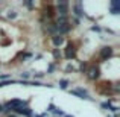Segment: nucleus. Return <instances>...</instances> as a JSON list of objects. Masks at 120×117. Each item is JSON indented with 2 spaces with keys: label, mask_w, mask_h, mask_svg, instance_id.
Wrapping results in <instances>:
<instances>
[{
  "label": "nucleus",
  "mask_w": 120,
  "mask_h": 117,
  "mask_svg": "<svg viewBox=\"0 0 120 117\" xmlns=\"http://www.w3.org/2000/svg\"><path fill=\"white\" fill-rule=\"evenodd\" d=\"M59 17H67L68 15V2L65 0H58L56 2V11Z\"/></svg>",
  "instance_id": "f257e3e1"
},
{
  "label": "nucleus",
  "mask_w": 120,
  "mask_h": 117,
  "mask_svg": "<svg viewBox=\"0 0 120 117\" xmlns=\"http://www.w3.org/2000/svg\"><path fill=\"white\" fill-rule=\"evenodd\" d=\"M26 100H21V99H12V100H9L8 103H6V106H8L11 111H14V109H17V108H23V106H26Z\"/></svg>",
  "instance_id": "f03ea898"
},
{
  "label": "nucleus",
  "mask_w": 120,
  "mask_h": 117,
  "mask_svg": "<svg viewBox=\"0 0 120 117\" xmlns=\"http://www.w3.org/2000/svg\"><path fill=\"white\" fill-rule=\"evenodd\" d=\"M65 52H64V58L65 59H68V61H70V59H75L76 58V49H75V46L71 43H68L67 44V47H65Z\"/></svg>",
  "instance_id": "7ed1b4c3"
},
{
  "label": "nucleus",
  "mask_w": 120,
  "mask_h": 117,
  "mask_svg": "<svg viewBox=\"0 0 120 117\" xmlns=\"http://www.w3.org/2000/svg\"><path fill=\"white\" fill-rule=\"evenodd\" d=\"M87 78L88 79H91V81H96V79H99L100 76V70H99V67H96V65H93V67H90L87 70Z\"/></svg>",
  "instance_id": "20e7f679"
},
{
  "label": "nucleus",
  "mask_w": 120,
  "mask_h": 117,
  "mask_svg": "<svg viewBox=\"0 0 120 117\" xmlns=\"http://www.w3.org/2000/svg\"><path fill=\"white\" fill-rule=\"evenodd\" d=\"M44 26H46V30L50 35H56V34H58V26H56V23L53 20H46Z\"/></svg>",
  "instance_id": "39448f33"
},
{
  "label": "nucleus",
  "mask_w": 120,
  "mask_h": 117,
  "mask_svg": "<svg viewBox=\"0 0 120 117\" xmlns=\"http://www.w3.org/2000/svg\"><path fill=\"white\" fill-rule=\"evenodd\" d=\"M73 15H75V18H81V17H84L85 15V12H84V9H82V2H76V3H73Z\"/></svg>",
  "instance_id": "423d86ee"
},
{
  "label": "nucleus",
  "mask_w": 120,
  "mask_h": 117,
  "mask_svg": "<svg viewBox=\"0 0 120 117\" xmlns=\"http://www.w3.org/2000/svg\"><path fill=\"white\" fill-rule=\"evenodd\" d=\"M112 52H114V50H112V47H111V46H105V47H102V49H100V53H99L100 59H103V61H105V59H108L109 56H112Z\"/></svg>",
  "instance_id": "0eeeda50"
},
{
  "label": "nucleus",
  "mask_w": 120,
  "mask_h": 117,
  "mask_svg": "<svg viewBox=\"0 0 120 117\" xmlns=\"http://www.w3.org/2000/svg\"><path fill=\"white\" fill-rule=\"evenodd\" d=\"M70 93H71V94H75V96H78V97H81V99H91V97L88 96V93H87V91H85L84 88H81V87L70 90Z\"/></svg>",
  "instance_id": "6e6552de"
},
{
  "label": "nucleus",
  "mask_w": 120,
  "mask_h": 117,
  "mask_svg": "<svg viewBox=\"0 0 120 117\" xmlns=\"http://www.w3.org/2000/svg\"><path fill=\"white\" fill-rule=\"evenodd\" d=\"M70 30H71V24L70 23L59 24V26H58V35H62V37H64L65 34H68Z\"/></svg>",
  "instance_id": "1a4fd4ad"
},
{
  "label": "nucleus",
  "mask_w": 120,
  "mask_h": 117,
  "mask_svg": "<svg viewBox=\"0 0 120 117\" xmlns=\"http://www.w3.org/2000/svg\"><path fill=\"white\" fill-rule=\"evenodd\" d=\"M14 113H15V114H23V116H26V117H32V116H34L32 109L27 108V106H23V108H17V109H14Z\"/></svg>",
  "instance_id": "9d476101"
},
{
  "label": "nucleus",
  "mask_w": 120,
  "mask_h": 117,
  "mask_svg": "<svg viewBox=\"0 0 120 117\" xmlns=\"http://www.w3.org/2000/svg\"><path fill=\"white\" fill-rule=\"evenodd\" d=\"M52 43L55 44L56 47L62 46V44H64V37H62V35H58V34H56V35H52Z\"/></svg>",
  "instance_id": "9b49d317"
},
{
  "label": "nucleus",
  "mask_w": 120,
  "mask_h": 117,
  "mask_svg": "<svg viewBox=\"0 0 120 117\" xmlns=\"http://www.w3.org/2000/svg\"><path fill=\"white\" fill-rule=\"evenodd\" d=\"M120 11V3L119 2H111V14L117 15Z\"/></svg>",
  "instance_id": "f8f14e48"
},
{
  "label": "nucleus",
  "mask_w": 120,
  "mask_h": 117,
  "mask_svg": "<svg viewBox=\"0 0 120 117\" xmlns=\"http://www.w3.org/2000/svg\"><path fill=\"white\" fill-rule=\"evenodd\" d=\"M59 87H61L62 90H65V88L68 87V81H67V79H62V81H59Z\"/></svg>",
  "instance_id": "ddd939ff"
},
{
  "label": "nucleus",
  "mask_w": 120,
  "mask_h": 117,
  "mask_svg": "<svg viewBox=\"0 0 120 117\" xmlns=\"http://www.w3.org/2000/svg\"><path fill=\"white\" fill-rule=\"evenodd\" d=\"M79 70H81V73H87V70H88V65H87V62H81V67H79Z\"/></svg>",
  "instance_id": "4468645a"
},
{
  "label": "nucleus",
  "mask_w": 120,
  "mask_h": 117,
  "mask_svg": "<svg viewBox=\"0 0 120 117\" xmlns=\"http://www.w3.org/2000/svg\"><path fill=\"white\" fill-rule=\"evenodd\" d=\"M111 100H108V102H102V108L103 109H108V111H109V109H111Z\"/></svg>",
  "instance_id": "2eb2a0df"
},
{
  "label": "nucleus",
  "mask_w": 120,
  "mask_h": 117,
  "mask_svg": "<svg viewBox=\"0 0 120 117\" xmlns=\"http://www.w3.org/2000/svg\"><path fill=\"white\" fill-rule=\"evenodd\" d=\"M53 56H55V59H59V58H62V53L59 52L58 49H55L53 50Z\"/></svg>",
  "instance_id": "dca6fc26"
},
{
  "label": "nucleus",
  "mask_w": 120,
  "mask_h": 117,
  "mask_svg": "<svg viewBox=\"0 0 120 117\" xmlns=\"http://www.w3.org/2000/svg\"><path fill=\"white\" fill-rule=\"evenodd\" d=\"M15 17H17V12H14V11H12V12H9V14H8V18H9V20H14Z\"/></svg>",
  "instance_id": "f3484780"
},
{
  "label": "nucleus",
  "mask_w": 120,
  "mask_h": 117,
  "mask_svg": "<svg viewBox=\"0 0 120 117\" xmlns=\"http://www.w3.org/2000/svg\"><path fill=\"white\" fill-rule=\"evenodd\" d=\"M53 113H55L56 116H65V114H64V111H61V109H56V108L53 109Z\"/></svg>",
  "instance_id": "a211bd4d"
},
{
  "label": "nucleus",
  "mask_w": 120,
  "mask_h": 117,
  "mask_svg": "<svg viewBox=\"0 0 120 117\" xmlns=\"http://www.w3.org/2000/svg\"><path fill=\"white\" fill-rule=\"evenodd\" d=\"M53 70H55V64H50V65H49V68H47V73L50 75V73H52Z\"/></svg>",
  "instance_id": "6ab92c4d"
},
{
  "label": "nucleus",
  "mask_w": 120,
  "mask_h": 117,
  "mask_svg": "<svg viewBox=\"0 0 120 117\" xmlns=\"http://www.w3.org/2000/svg\"><path fill=\"white\" fill-rule=\"evenodd\" d=\"M23 5H24V6H27V8H30V9H32L34 3H32V2H29V0H27V2H23Z\"/></svg>",
  "instance_id": "aec40b11"
},
{
  "label": "nucleus",
  "mask_w": 120,
  "mask_h": 117,
  "mask_svg": "<svg viewBox=\"0 0 120 117\" xmlns=\"http://www.w3.org/2000/svg\"><path fill=\"white\" fill-rule=\"evenodd\" d=\"M11 82H12V81H3V82H0V88H2V87H6V85H9Z\"/></svg>",
  "instance_id": "412c9836"
},
{
  "label": "nucleus",
  "mask_w": 120,
  "mask_h": 117,
  "mask_svg": "<svg viewBox=\"0 0 120 117\" xmlns=\"http://www.w3.org/2000/svg\"><path fill=\"white\" fill-rule=\"evenodd\" d=\"M91 30H93V32H100L102 29H100L99 26H91Z\"/></svg>",
  "instance_id": "4be33fe9"
},
{
  "label": "nucleus",
  "mask_w": 120,
  "mask_h": 117,
  "mask_svg": "<svg viewBox=\"0 0 120 117\" xmlns=\"http://www.w3.org/2000/svg\"><path fill=\"white\" fill-rule=\"evenodd\" d=\"M20 76H21V79H27V78L30 76V73H21Z\"/></svg>",
  "instance_id": "5701e85b"
},
{
  "label": "nucleus",
  "mask_w": 120,
  "mask_h": 117,
  "mask_svg": "<svg viewBox=\"0 0 120 117\" xmlns=\"http://www.w3.org/2000/svg\"><path fill=\"white\" fill-rule=\"evenodd\" d=\"M65 70H67V72H73V70H75V68H73V67H71V65H67V68H65Z\"/></svg>",
  "instance_id": "b1692460"
},
{
  "label": "nucleus",
  "mask_w": 120,
  "mask_h": 117,
  "mask_svg": "<svg viewBox=\"0 0 120 117\" xmlns=\"http://www.w3.org/2000/svg\"><path fill=\"white\" fill-rule=\"evenodd\" d=\"M53 109H55V106H53V105H49V109H47V111H50V113H53Z\"/></svg>",
  "instance_id": "393cba45"
},
{
  "label": "nucleus",
  "mask_w": 120,
  "mask_h": 117,
  "mask_svg": "<svg viewBox=\"0 0 120 117\" xmlns=\"http://www.w3.org/2000/svg\"><path fill=\"white\" fill-rule=\"evenodd\" d=\"M9 75H0V79H8Z\"/></svg>",
  "instance_id": "a878e982"
},
{
  "label": "nucleus",
  "mask_w": 120,
  "mask_h": 117,
  "mask_svg": "<svg viewBox=\"0 0 120 117\" xmlns=\"http://www.w3.org/2000/svg\"><path fill=\"white\" fill-rule=\"evenodd\" d=\"M44 73H35V78H43Z\"/></svg>",
  "instance_id": "bb28decb"
},
{
  "label": "nucleus",
  "mask_w": 120,
  "mask_h": 117,
  "mask_svg": "<svg viewBox=\"0 0 120 117\" xmlns=\"http://www.w3.org/2000/svg\"><path fill=\"white\" fill-rule=\"evenodd\" d=\"M8 117H17V116H15V114H9Z\"/></svg>",
  "instance_id": "cd10ccee"
},
{
  "label": "nucleus",
  "mask_w": 120,
  "mask_h": 117,
  "mask_svg": "<svg viewBox=\"0 0 120 117\" xmlns=\"http://www.w3.org/2000/svg\"><path fill=\"white\" fill-rule=\"evenodd\" d=\"M44 116H46V114H40V116H35V117H44Z\"/></svg>",
  "instance_id": "c85d7f7f"
}]
</instances>
